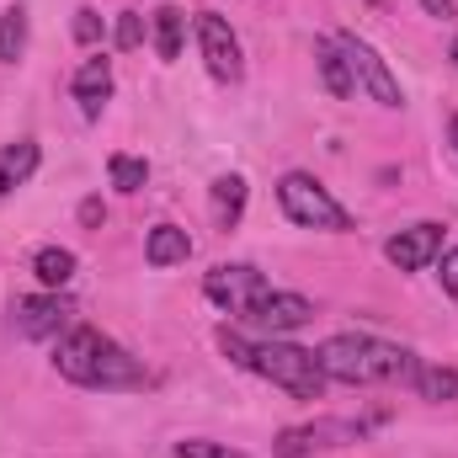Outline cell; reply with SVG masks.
<instances>
[{
  "label": "cell",
  "instance_id": "9c48e42d",
  "mask_svg": "<svg viewBox=\"0 0 458 458\" xmlns=\"http://www.w3.org/2000/svg\"><path fill=\"white\" fill-rule=\"evenodd\" d=\"M315 320V304L304 299V293H288V288H272L250 315H245V326H256L261 336H293V331H304Z\"/></svg>",
  "mask_w": 458,
  "mask_h": 458
},
{
  "label": "cell",
  "instance_id": "ffe728a7",
  "mask_svg": "<svg viewBox=\"0 0 458 458\" xmlns=\"http://www.w3.org/2000/svg\"><path fill=\"white\" fill-rule=\"evenodd\" d=\"M27 48V5H11L0 16V64H16Z\"/></svg>",
  "mask_w": 458,
  "mask_h": 458
},
{
  "label": "cell",
  "instance_id": "ac0fdd59",
  "mask_svg": "<svg viewBox=\"0 0 458 458\" xmlns=\"http://www.w3.org/2000/svg\"><path fill=\"white\" fill-rule=\"evenodd\" d=\"M411 389H416L421 400H432V405H443V400H458V368L421 362V368H416V378H411Z\"/></svg>",
  "mask_w": 458,
  "mask_h": 458
},
{
  "label": "cell",
  "instance_id": "cb8c5ba5",
  "mask_svg": "<svg viewBox=\"0 0 458 458\" xmlns=\"http://www.w3.org/2000/svg\"><path fill=\"white\" fill-rule=\"evenodd\" d=\"M97 38H102V16H97L91 5H81V11H75V43H86V48H91Z\"/></svg>",
  "mask_w": 458,
  "mask_h": 458
},
{
  "label": "cell",
  "instance_id": "7a4b0ae2",
  "mask_svg": "<svg viewBox=\"0 0 458 458\" xmlns=\"http://www.w3.org/2000/svg\"><path fill=\"white\" fill-rule=\"evenodd\" d=\"M315 357H320L331 384H357V389H368V384H411L416 368H421L416 352H405L394 342H378V336H357V331L320 342Z\"/></svg>",
  "mask_w": 458,
  "mask_h": 458
},
{
  "label": "cell",
  "instance_id": "d6986e66",
  "mask_svg": "<svg viewBox=\"0 0 458 458\" xmlns=\"http://www.w3.org/2000/svg\"><path fill=\"white\" fill-rule=\"evenodd\" d=\"M240 214H245V176L229 171V176L214 182V219H219V229H234Z\"/></svg>",
  "mask_w": 458,
  "mask_h": 458
},
{
  "label": "cell",
  "instance_id": "4fadbf2b",
  "mask_svg": "<svg viewBox=\"0 0 458 458\" xmlns=\"http://www.w3.org/2000/svg\"><path fill=\"white\" fill-rule=\"evenodd\" d=\"M315 70L326 81L331 97H357V81H352V64H346L342 43L336 38H315Z\"/></svg>",
  "mask_w": 458,
  "mask_h": 458
},
{
  "label": "cell",
  "instance_id": "6da1fadb",
  "mask_svg": "<svg viewBox=\"0 0 458 458\" xmlns=\"http://www.w3.org/2000/svg\"><path fill=\"white\" fill-rule=\"evenodd\" d=\"M54 368L81 389H144L149 384L144 362L123 352L113 336H102L97 326H70L54 346Z\"/></svg>",
  "mask_w": 458,
  "mask_h": 458
},
{
  "label": "cell",
  "instance_id": "7402d4cb",
  "mask_svg": "<svg viewBox=\"0 0 458 458\" xmlns=\"http://www.w3.org/2000/svg\"><path fill=\"white\" fill-rule=\"evenodd\" d=\"M113 43L123 48V54H133V48L144 43V16H139V11H123V16H117V32H113Z\"/></svg>",
  "mask_w": 458,
  "mask_h": 458
},
{
  "label": "cell",
  "instance_id": "30bf717a",
  "mask_svg": "<svg viewBox=\"0 0 458 458\" xmlns=\"http://www.w3.org/2000/svg\"><path fill=\"white\" fill-rule=\"evenodd\" d=\"M443 234H448L443 225L421 219V225L400 229V234H389L384 256H389V267H400V272H421V267H432V261L443 256Z\"/></svg>",
  "mask_w": 458,
  "mask_h": 458
},
{
  "label": "cell",
  "instance_id": "f1b7e54d",
  "mask_svg": "<svg viewBox=\"0 0 458 458\" xmlns=\"http://www.w3.org/2000/svg\"><path fill=\"white\" fill-rule=\"evenodd\" d=\"M448 59H454V70H458V38H454V48H448Z\"/></svg>",
  "mask_w": 458,
  "mask_h": 458
},
{
  "label": "cell",
  "instance_id": "8992f818",
  "mask_svg": "<svg viewBox=\"0 0 458 458\" xmlns=\"http://www.w3.org/2000/svg\"><path fill=\"white\" fill-rule=\"evenodd\" d=\"M336 43H342L346 64H352V81H357V91L362 97H373L378 107H400L405 97H400V81H394V70H389V59L373 48V43H362L357 32H331Z\"/></svg>",
  "mask_w": 458,
  "mask_h": 458
},
{
  "label": "cell",
  "instance_id": "5b68a950",
  "mask_svg": "<svg viewBox=\"0 0 458 458\" xmlns=\"http://www.w3.org/2000/svg\"><path fill=\"white\" fill-rule=\"evenodd\" d=\"M203 293H208L225 315L245 320V315L272 293V283H267V272H256L250 261H219V267L203 277Z\"/></svg>",
  "mask_w": 458,
  "mask_h": 458
},
{
  "label": "cell",
  "instance_id": "5bb4252c",
  "mask_svg": "<svg viewBox=\"0 0 458 458\" xmlns=\"http://www.w3.org/2000/svg\"><path fill=\"white\" fill-rule=\"evenodd\" d=\"M192 256V234L176 225H155L149 234H144V261L149 267H182Z\"/></svg>",
  "mask_w": 458,
  "mask_h": 458
},
{
  "label": "cell",
  "instance_id": "4316f807",
  "mask_svg": "<svg viewBox=\"0 0 458 458\" xmlns=\"http://www.w3.org/2000/svg\"><path fill=\"white\" fill-rule=\"evenodd\" d=\"M102 219H107V208H102L97 198H86V203H81V225H86V229H97Z\"/></svg>",
  "mask_w": 458,
  "mask_h": 458
},
{
  "label": "cell",
  "instance_id": "484cf974",
  "mask_svg": "<svg viewBox=\"0 0 458 458\" xmlns=\"http://www.w3.org/2000/svg\"><path fill=\"white\" fill-rule=\"evenodd\" d=\"M421 11H427V16H437V21H458L454 0H421Z\"/></svg>",
  "mask_w": 458,
  "mask_h": 458
},
{
  "label": "cell",
  "instance_id": "9a60e30c",
  "mask_svg": "<svg viewBox=\"0 0 458 458\" xmlns=\"http://www.w3.org/2000/svg\"><path fill=\"white\" fill-rule=\"evenodd\" d=\"M38 160H43V155H38V144H32V139L5 144V149H0V198H5L11 187H21V182L38 171Z\"/></svg>",
  "mask_w": 458,
  "mask_h": 458
},
{
  "label": "cell",
  "instance_id": "8fae6325",
  "mask_svg": "<svg viewBox=\"0 0 458 458\" xmlns=\"http://www.w3.org/2000/svg\"><path fill=\"white\" fill-rule=\"evenodd\" d=\"M70 320V304L59 293H32V299H16V331L27 342H43V336H59Z\"/></svg>",
  "mask_w": 458,
  "mask_h": 458
},
{
  "label": "cell",
  "instance_id": "2e32d148",
  "mask_svg": "<svg viewBox=\"0 0 458 458\" xmlns=\"http://www.w3.org/2000/svg\"><path fill=\"white\" fill-rule=\"evenodd\" d=\"M149 27H155V54L171 64V59H182V38H187V16L176 11V5H160L155 16H149Z\"/></svg>",
  "mask_w": 458,
  "mask_h": 458
},
{
  "label": "cell",
  "instance_id": "52a82bcc",
  "mask_svg": "<svg viewBox=\"0 0 458 458\" xmlns=\"http://www.w3.org/2000/svg\"><path fill=\"white\" fill-rule=\"evenodd\" d=\"M198 48H203V64L214 81L234 86L245 75V59H240V38L229 32V21L219 11H198Z\"/></svg>",
  "mask_w": 458,
  "mask_h": 458
},
{
  "label": "cell",
  "instance_id": "d4e9b609",
  "mask_svg": "<svg viewBox=\"0 0 458 458\" xmlns=\"http://www.w3.org/2000/svg\"><path fill=\"white\" fill-rule=\"evenodd\" d=\"M437 277H443V288L458 299V250H443V272Z\"/></svg>",
  "mask_w": 458,
  "mask_h": 458
},
{
  "label": "cell",
  "instance_id": "277c9868",
  "mask_svg": "<svg viewBox=\"0 0 458 458\" xmlns=\"http://www.w3.org/2000/svg\"><path fill=\"white\" fill-rule=\"evenodd\" d=\"M277 203H283V214L299 229H326V234H346L352 229V214H346L310 171H288L277 182Z\"/></svg>",
  "mask_w": 458,
  "mask_h": 458
},
{
  "label": "cell",
  "instance_id": "603a6c76",
  "mask_svg": "<svg viewBox=\"0 0 458 458\" xmlns=\"http://www.w3.org/2000/svg\"><path fill=\"white\" fill-rule=\"evenodd\" d=\"M176 458H245V454H234L229 443H208V437H187V443H176Z\"/></svg>",
  "mask_w": 458,
  "mask_h": 458
},
{
  "label": "cell",
  "instance_id": "e0dca14e",
  "mask_svg": "<svg viewBox=\"0 0 458 458\" xmlns=\"http://www.w3.org/2000/svg\"><path fill=\"white\" fill-rule=\"evenodd\" d=\"M32 272H38V283H43L48 293H59V288L75 277V250H64V245H43V250L32 256Z\"/></svg>",
  "mask_w": 458,
  "mask_h": 458
},
{
  "label": "cell",
  "instance_id": "ba28073f",
  "mask_svg": "<svg viewBox=\"0 0 458 458\" xmlns=\"http://www.w3.org/2000/svg\"><path fill=\"white\" fill-rule=\"evenodd\" d=\"M362 437V421H310V427H283L272 437V454L277 458H310L320 448H346Z\"/></svg>",
  "mask_w": 458,
  "mask_h": 458
},
{
  "label": "cell",
  "instance_id": "44dd1931",
  "mask_svg": "<svg viewBox=\"0 0 458 458\" xmlns=\"http://www.w3.org/2000/svg\"><path fill=\"white\" fill-rule=\"evenodd\" d=\"M107 176H113L117 192H128V198H133V192H144V182H149V165H144L139 155H113V160H107Z\"/></svg>",
  "mask_w": 458,
  "mask_h": 458
},
{
  "label": "cell",
  "instance_id": "7c38bea8",
  "mask_svg": "<svg viewBox=\"0 0 458 458\" xmlns=\"http://www.w3.org/2000/svg\"><path fill=\"white\" fill-rule=\"evenodd\" d=\"M70 91H75V102H81V113L97 117L102 113V102L113 97V59H86L81 70H75V81H70Z\"/></svg>",
  "mask_w": 458,
  "mask_h": 458
},
{
  "label": "cell",
  "instance_id": "3957f363",
  "mask_svg": "<svg viewBox=\"0 0 458 458\" xmlns=\"http://www.w3.org/2000/svg\"><path fill=\"white\" fill-rule=\"evenodd\" d=\"M245 368H250L256 378H267V384H277V389L299 394V400H320V394H326V384H331V378H326V368H320V357H315L310 346H293V342H283V336L250 342Z\"/></svg>",
  "mask_w": 458,
  "mask_h": 458
},
{
  "label": "cell",
  "instance_id": "83f0119b",
  "mask_svg": "<svg viewBox=\"0 0 458 458\" xmlns=\"http://www.w3.org/2000/svg\"><path fill=\"white\" fill-rule=\"evenodd\" d=\"M448 144H454V149H458V117H454V123H448Z\"/></svg>",
  "mask_w": 458,
  "mask_h": 458
}]
</instances>
